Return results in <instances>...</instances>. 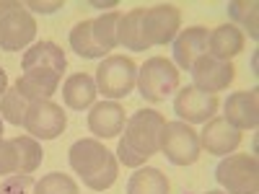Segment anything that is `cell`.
I'll return each instance as SVG.
<instances>
[{
  "mask_svg": "<svg viewBox=\"0 0 259 194\" xmlns=\"http://www.w3.org/2000/svg\"><path fill=\"white\" fill-rule=\"evenodd\" d=\"M182 26V13L177 6L161 3L153 8H133L119 18V44L133 52L150 47H166L177 39Z\"/></svg>",
  "mask_w": 259,
  "mask_h": 194,
  "instance_id": "cell-1",
  "label": "cell"
},
{
  "mask_svg": "<svg viewBox=\"0 0 259 194\" xmlns=\"http://www.w3.org/2000/svg\"><path fill=\"white\" fill-rule=\"evenodd\" d=\"M65 68H68V57L55 41H36L24 52L21 60L24 73L16 80V88L29 101H50L60 88Z\"/></svg>",
  "mask_w": 259,
  "mask_h": 194,
  "instance_id": "cell-2",
  "label": "cell"
},
{
  "mask_svg": "<svg viewBox=\"0 0 259 194\" xmlns=\"http://www.w3.org/2000/svg\"><path fill=\"white\" fill-rule=\"evenodd\" d=\"M163 114L156 109H140L130 117L122 127V137L117 142V161L127 168H140L150 156L161 150Z\"/></svg>",
  "mask_w": 259,
  "mask_h": 194,
  "instance_id": "cell-3",
  "label": "cell"
},
{
  "mask_svg": "<svg viewBox=\"0 0 259 194\" xmlns=\"http://www.w3.org/2000/svg\"><path fill=\"white\" fill-rule=\"evenodd\" d=\"M68 163L75 174L80 176V181L94 189V191H104L117 181L119 174V161L104 142L85 137L70 145L68 150Z\"/></svg>",
  "mask_w": 259,
  "mask_h": 194,
  "instance_id": "cell-4",
  "label": "cell"
},
{
  "mask_svg": "<svg viewBox=\"0 0 259 194\" xmlns=\"http://www.w3.org/2000/svg\"><path fill=\"white\" fill-rule=\"evenodd\" d=\"M119 18L122 13L109 11L99 18L80 21L70 29V47L83 60H104L109 50L119 47Z\"/></svg>",
  "mask_w": 259,
  "mask_h": 194,
  "instance_id": "cell-5",
  "label": "cell"
},
{
  "mask_svg": "<svg viewBox=\"0 0 259 194\" xmlns=\"http://www.w3.org/2000/svg\"><path fill=\"white\" fill-rule=\"evenodd\" d=\"M36 36V21L24 3L0 0V50L21 52Z\"/></svg>",
  "mask_w": 259,
  "mask_h": 194,
  "instance_id": "cell-6",
  "label": "cell"
},
{
  "mask_svg": "<svg viewBox=\"0 0 259 194\" xmlns=\"http://www.w3.org/2000/svg\"><path fill=\"white\" fill-rule=\"evenodd\" d=\"M138 91L145 101L158 104L179 91V68L166 57H150L138 68Z\"/></svg>",
  "mask_w": 259,
  "mask_h": 194,
  "instance_id": "cell-7",
  "label": "cell"
},
{
  "mask_svg": "<svg viewBox=\"0 0 259 194\" xmlns=\"http://www.w3.org/2000/svg\"><path fill=\"white\" fill-rule=\"evenodd\" d=\"M96 88L106 99H124L133 93L138 83V65L124 57V55H109L104 57L101 65L96 68Z\"/></svg>",
  "mask_w": 259,
  "mask_h": 194,
  "instance_id": "cell-8",
  "label": "cell"
},
{
  "mask_svg": "<svg viewBox=\"0 0 259 194\" xmlns=\"http://www.w3.org/2000/svg\"><path fill=\"white\" fill-rule=\"evenodd\" d=\"M215 181L226 194H256L259 191V163L254 156L231 153L215 166Z\"/></svg>",
  "mask_w": 259,
  "mask_h": 194,
  "instance_id": "cell-9",
  "label": "cell"
},
{
  "mask_svg": "<svg viewBox=\"0 0 259 194\" xmlns=\"http://www.w3.org/2000/svg\"><path fill=\"white\" fill-rule=\"evenodd\" d=\"M45 150H41L39 140L29 135H18L0 140V174L13 176V174H34L41 166Z\"/></svg>",
  "mask_w": 259,
  "mask_h": 194,
  "instance_id": "cell-10",
  "label": "cell"
},
{
  "mask_svg": "<svg viewBox=\"0 0 259 194\" xmlns=\"http://www.w3.org/2000/svg\"><path fill=\"white\" fill-rule=\"evenodd\" d=\"M161 153L174 166H192L197 163L202 148L200 135L192 129V124L184 122H166L161 132Z\"/></svg>",
  "mask_w": 259,
  "mask_h": 194,
  "instance_id": "cell-11",
  "label": "cell"
},
{
  "mask_svg": "<svg viewBox=\"0 0 259 194\" xmlns=\"http://www.w3.org/2000/svg\"><path fill=\"white\" fill-rule=\"evenodd\" d=\"M65 127H68V117H65L62 106L55 101H31L26 117H24V129L34 140H57Z\"/></svg>",
  "mask_w": 259,
  "mask_h": 194,
  "instance_id": "cell-12",
  "label": "cell"
},
{
  "mask_svg": "<svg viewBox=\"0 0 259 194\" xmlns=\"http://www.w3.org/2000/svg\"><path fill=\"white\" fill-rule=\"evenodd\" d=\"M192 85L202 93H218L226 91L228 85L236 78V68L233 62H223V60H215L210 55H202L197 62L192 65Z\"/></svg>",
  "mask_w": 259,
  "mask_h": 194,
  "instance_id": "cell-13",
  "label": "cell"
},
{
  "mask_svg": "<svg viewBox=\"0 0 259 194\" xmlns=\"http://www.w3.org/2000/svg\"><path fill=\"white\" fill-rule=\"evenodd\" d=\"M174 112L184 124H205L218 112V99L212 93L197 91L194 85H187V88H179L174 96Z\"/></svg>",
  "mask_w": 259,
  "mask_h": 194,
  "instance_id": "cell-14",
  "label": "cell"
},
{
  "mask_svg": "<svg viewBox=\"0 0 259 194\" xmlns=\"http://www.w3.org/2000/svg\"><path fill=\"white\" fill-rule=\"evenodd\" d=\"M197 135H200V148L207 150L210 156H221V158L231 156L241 145V132L236 127H231L223 117L207 119L202 132H197Z\"/></svg>",
  "mask_w": 259,
  "mask_h": 194,
  "instance_id": "cell-15",
  "label": "cell"
},
{
  "mask_svg": "<svg viewBox=\"0 0 259 194\" xmlns=\"http://www.w3.org/2000/svg\"><path fill=\"white\" fill-rule=\"evenodd\" d=\"M223 119L241 129H256L259 124V91L251 88V91H236V93H228L226 104H223Z\"/></svg>",
  "mask_w": 259,
  "mask_h": 194,
  "instance_id": "cell-16",
  "label": "cell"
},
{
  "mask_svg": "<svg viewBox=\"0 0 259 194\" xmlns=\"http://www.w3.org/2000/svg\"><path fill=\"white\" fill-rule=\"evenodd\" d=\"M210 31L205 26H189L174 39V65L179 70H192V65L207 55Z\"/></svg>",
  "mask_w": 259,
  "mask_h": 194,
  "instance_id": "cell-17",
  "label": "cell"
},
{
  "mask_svg": "<svg viewBox=\"0 0 259 194\" xmlns=\"http://www.w3.org/2000/svg\"><path fill=\"white\" fill-rule=\"evenodd\" d=\"M124 109L117 101H99L89 112V129L96 135V140H112L124 127Z\"/></svg>",
  "mask_w": 259,
  "mask_h": 194,
  "instance_id": "cell-18",
  "label": "cell"
},
{
  "mask_svg": "<svg viewBox=\"0 0 259 194\" xmlns=\"http://www.w3.org/2000/svg\"><path fill=\"white\" fill-rule=\"evenodd\" d=\"M96 93H99L96 80L89 73H73L62 83V101L68 109H75V112H83V109H89V106H94Z\"/></svg>",
  "mask_w": 259,
  "mask_h": 194,
  "instance_id": "cell-19",
  "label": "cell"
},
{
  "mask_svg": "<svg viewBox=\"0 0 259 194\" xmlns=\"http://www.w3.org/2000/svg\"><path fill=\"white\" fill-rule=\"evenodd\" d=\"M244 31L233 24H223L215 31H210V39H207V55L215 57V60H223V62H231V57H236L241 50H244Z\"/></svg>",
  "mask_w": 259,
  "mask_h": 194,
  "instance_id": "cell-20",
  "label": "cell"
},
{
  "mask_svg": "<svg viewBox=\"0 0 259 194\" xmlns=\"http://www.w3.org/2000/svg\"><path fill=\"white\" fill-rule=\"evenodd\" d=\"M127 194H168V179L161 168L140 166L127 181Z\"/></svg>",
  "mask_w": 259,
  "mask_h": 194,
  "instance_id": "cell-21",
  "label": "cell"
},
{
  "mask_svg": "<svg viewBox=\"0 0 259 194\" xmlns=\"http://www.w3.org/2000/svg\"><path fill=\"white\" fill-rule=\"evenodd\" d=\"M29 104L31 101L13 85V88H8L3 96H0V119L13 124V127H24V117H26Z\"/></svg>",
  "mask_w": 259,
  "mask_h": 194,
  "instance_id": "cell-22",
  "label": "cell"
},
{
  "mask_svg": "<svg viewBox=\"0 0 259 194\" xmlns=\"http://www.w3.org/2000/svg\"><path fill=\"white\" fill-rule=\"evenodd\" d=\"M34 194H78V184L68 174H47L34 184Z\"/></svg>",
  "mask_w": 259,
  "mask_h": 194,
  "instance_id": "cell-23",
  "label": "cell"
},
{
  "mask_svg": "<svg viewBox=\"0 0 259 194\" xmlns=\"http://www.w3.org/2000/svg\"><path fill=\"white\" fill-rule=\"evenodd\" d=\"M256 8L259 6L254 3V0H251V3H241V0H231V3H228V16L236 21V24H241L249 31L251 39L259 36V31H256Z\"/></svg>",
  "mask_w": 259,
  "mask_h": 194,
  "instance_id": "cell-24",
  "label": "cell"
},
{
  "mask_svg": "<svg viewBox=\"0 0 259 194\" xmlns=\"http://www.w3.org/2000/svg\"><path fill=\"white\" fill-rule=\"evenodd\" d=\"M34 184L31 174H13L0 184V194H34Z\"/></svg>",
  "mask_w": 259,
  "mask_h": 194,
  "instance_id": "cell-25",
  "label": "cell"
},
{
  "mask_svg": "<svg viewBox=\"0 0 259 194\" xmlns=\"http://www.w3.org/2000/svg\"><path fill=\"white\" fill-rule=\"evenodd\" d=\"M26 8H34L36 13H52V11L62 8V3H26Z\"/></svg>",
  "mask_w": 259,
  "mask_h": 194,
  "instance_id": "cell-26",
  "label": "cell"
},
{
  "mask_svg": "<svg viewBox=\"0 0 259 194\" xmlns=\"http://www.w3.org/2000/svg\"><path fill=\"white\" fill-rule=\"evenodd\" d=\"M8 91V75H6V70L0 68V96H3Z\"/></svg>",
  "mask_w": 259,
  "mask_h": 194,
  "instance_id": "cell-27",
  "label": "cell"
},
{
  "mask_svg": "<svg viewBox=\"0 0 259 194\" xmlns=\"http://www.w3.org/2000/svg\"><path fill=\"white\" fill-rule=\"evenodd\" d=\"M205 194H226V191H218V189H212V191H205Z\"/></svg>",
  "mask_w": 259,
  "mask_h": 194,
  "instance_id": "cell-28",
  "label": "cell"
},
{
  "mask_svg": "<svg viewBox=\"0 0 259 194\" xmlns=\"http://www.w3.org/2000/svg\"><path fill=\"white\" fill-rule=\"evenodd\" d=\"M0 140H3V119H0Z\"/></svg>",
  "mask_w": 259,
  "mask_h": 194,
  "instance_id": "cell-29",
  "label": "cell"
}]
</instances>
